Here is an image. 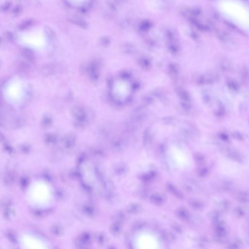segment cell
I'll return each mask as SVG.
<instances>
[{"instance_id":"cell-20","label":"cell","mask_w":249,"mask_h":249,"mask_svg":"<svg viewBox=\"0 0 249 249\" xmlns=\"http://www.w3.org/2000/svg\"><path fill=\"white\" fill-rule=\"evenodd\" d=\"M31 24V21H27L26 23H23L20 26V28L25 29L27 27L29 26Z\"/></svg>"},{"instance_id":"cell-21","label":"cell","mask_w":249,"mask_h":249,"mask_svg":"<svg viewBox=\"0 0 249 249\" xmlns=\"http://www.w3.org/2000/svg\"><path fill=\"white\" fill-rule=\"evenodd\" d=\"M4 125V121L2 116L0 115V126L3 127Z\"/></svg>"},{"instance_id":"cell-19","label":"cell","mask_w":249,"mask_h":249,"mask_svg":"<svg viewBox=\"0 0 249 249\" xmlns=\"http://www.w3.org/2000/svg\"><path fill=\"white\" fill-rule=\"evenodd\" d=\"M107 85L109 88H112L113 86V80L112 77H109L107 78Z\"/></svg>"},{"instance_id":"cell-2","label":"cell","mask_w":249,"mask_h":249,"mask_svg":"<svg viewBox=\"0 0 249 249\" xmlns=\"http://www.w3.org/2000/svg\"><path fill=\"white\" fill-rule=\"evenodd\" d=\"M220 4L221 11L228 19L244 28H248L249 14L244 5L237 0H224Z\"/></svg>"},{"instance_id":"cell-16","label":"cell","mask_w":249,"mask_h":249,"mask_svg":"<svg viewBox=\"0 0 249 249\" xmlns=\"http://www.w3.org/2000/svg\"><path fill=\"white\" fill-rule=\"evenodd\" d=\"M228 85L231 89L233 90H237L238 88V84L234 81H230L228 83Z\"/></svg>"},{"instance_id":"cell-12","label":"cell","mask_w":249,"mask_h":249,"mask_svg":"<svg viewBox=\"0 0 249 249\" xmlns=\"http://www.w3.org/2000/svg\"><path fill=\"white\" fill-rule=\"evenodd\" d=\"M139 64L143 69H148L150 67V62L147 58H142L139 61Z\"/></svg>"},{"instance_id":"cell-13","label":"cell","mask_w":249,"mask_h":249,"mask_svg":"<svg viewBox=\"0 0 249 249\" xmlns=\"http://www.w3.org/2000/svg\"><path fill=\"white\" fill-rule=\"evenodd\" d=\"M110 43V39L107 37H103L100 40V44L103 46H107Z\"/></svg>"},{"instance_id":"cell-11","label":"cell","mask_w":249,"mask_h":249,"mask_svg":"<svg viewBox=\"0 0 249 249\" xmlns=\"http://www.w3.org/2000/svg\"><path fill=\"white\" fill-rule=\"evenodd\" d=\"M119 77L122 80H129L132 77V74L130 72L127 70H123L121 72H120Z\"/></svg>"},{"instance_id":"cell-5","label":"cell","mask_w":249,"mask_h":249,"mask_svg":"<svg viewBox=\"0 0 249 249\" xmlns=\"http://www.w3.org/2000/svg\"><path fill=\"white\" fill-rule=\"evenodd\" d=\"M61 67L58 65L54 64H49L42 66L41 69V72L44 75H52L59 71Z\"/></svg>"},{"instance_id":"cell-15","label":"cell","mask_w":249,"mask_h":249,"mask_svg":"<svg viewBox=\"0 0 249 249\" xmlns=\"http://www.w3.org/2000/svg\"><path fill=\"white\" fill-rule=\"evenodd\" d=\"M52 123V120L51 119L48 117V116H45L44 117L42 120V124H43V126L45 127H48L49 126L51 125V124Z\"/></svg>"},{"instance_id":"cell-8","label":"cell","mask_w":249,"mask_h":249,"mask_svg":"<svg viewBox=\"0 0 249 249\" xmlns=\"http://www.w3.org/2000/svg\"><path fill=\"white\" fill-rule=\"evenodd\" d=\"M22 55L27 61L31 62H34L35 55L32 50L29 49L24 48L22 51Z\"/></svg>"},{"instance_id":"cell-17","label":"cell","mask_w":249,"mask_h":249,"mask_svg":"<svg viewBox=\"0 0 249 249\" xmlns=\"http://www.w3.org/2000/svg\"><path fill=\"white\" fill-rule=\"evenodd\" d=\"M140 87V84L137 82H133L131 85V89L133 91H137Z\"/></svg>"},{"instance_id":"cell-3","label":"cell","mask_w":249,"mask_h":249,"mask_svg":"<svg viewBox=\"0 0 249 249\" xmlns=\"http://www.w3.org/2000/svg\"><path fill=\"white\" fill-rule=\"evenodd\" d=\"M19 244L22 248L29 249H45L49 248V244L42 237L31 232L20 234Z\"/></svg>"},{"instance_id":"cell-22","label":"cell","mask_w":249,"mask_h":249,"mask_svg":"<svg viewBox=\"0 0 249 249\" xmlns=\"http://www.w3.org/2000/svg\"><path fill=\"white\" fill-rule=\"evenodd\" d=\"M1 39H0V43H1Z\"/></svg>"},{"instance_id":"cell-4","label":"cell","mask_w":249,"mask_h":249,"mask_svg":"<svg viewBox=\"0 0 249 249\" xmlns=\"http://www.w3.org/2000/svg\"><path fill=\"white\" fill-rule=\"evenodd\" d=\"M99 63L97 61H92L88 67V73L91 79L93 81H96L99 80Z\"/></svg>"},{"instance_id":"cell-6","label":"cell","mask_w":249,"mask_h":249,"mask_svg":"<svg viewBox=\"0 0 249 249\" xmlns=\"http://www.w3.org/2000/svg\"><path fill=\"white\" fill-rule=\"evenodd\" d=\"M68 20L71 23H72L81 28H87L88 26L87 22L84 19L78 17H71L68 18Z\"/></svg>"},{"instance_id":"cell-7","label":"cell","mask_w":249,"mask_h":249,"mask_svg":"<svg viewBox=\"0 0 249 249\" xmlns=\"http://www.w3.org/2000/svg\"><path fill=\"white\" fill-rule=\"evenodd\" d=\"M176 93L180 99L185 102H189L191 100L190 94L183 88L178 87L176 89Z\"/></svg>"},{"instance_id":"cell-18","label":"cell","mask_w":249,"mask_h":249,"mask_svg":"<svg viewBox=\"0 0 249 249\" xmlns=\"http://www.w3.org/2000/svg\"><path fill=\"white\" fill-rule=\"evenodd\" d=\"M182 107L185 110H189L191 109V105L189 104L188 102H184L182 103Z\"/></svg>"},{"instance_id":"cell-10","label":"cell","mask_w":249,"mask_h":249,"mask_svg":"<svg viewBox=\"0 0 249 249\" xmlns=\"http://www.w3.org/2000/svg\"><path fill=\"white\" fill-rule=\"evenodd\" d=\"M122 51L126 54H131L133 53L134 48L133 46L129 43H125L122 47Z\"/></svg>"},{"instance_id":"cell-9","label":"cell","mask_w":249,"mask_h":249,"mask_svg":"<svg viewBox=\"0 0 249 249\" xmlns=\"http://www.w3.org/2000/svg\"><path fill=\"white\" fill-rule=\"evenodd\" d=\"M169 72L172 78H176L179 72V66L175 64H171L169 66Z\"/></svg>"},{"instance_id":"cell-1","label":"cell","mask_w":249,"mask_h":249,"mask_svg":"<svg viewBox=\"0 0 249 249\" xmlns=\"http://www.w3.org/2000/svg\"><path fill=\"white\" fill-rule=\"evenodd\" d=\"M26 199L31 206L37 208H45L50 206L54 199L51 186L43 180L34 181L26 191Z\"/></svg>"},{"instance_id":"cell-14","label":"cell","mask_w":249,"mask_h":249,"mask_svg":"<svg viewBox=\"0 0 249 249\" xmlns=\"http://www.w3.org/2000/svg\"><path fill=\"white\" fill-rule=\"evenodd\" d=\"M29 68V67L28 65H27V64L25 62H22L19 65V70L22 72H26L28 71Z\"/></svg>"}]
</instances>
